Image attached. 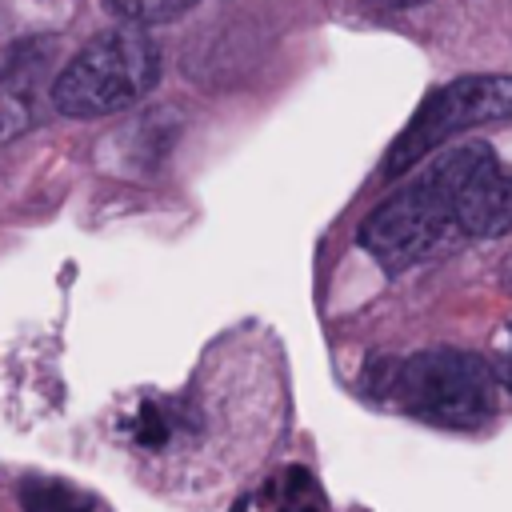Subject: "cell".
Masks as SVG:
<instances>
[{"instance_id":"cell-2","label":"cell","mask_w":512,"mask_h":512,"mask_svg":"<svg viewBox=\"0 0 512 512\" xmlns=\"http://www.w3.org/2000/svg\"><path fill=\"white\" fill-rule=\"evenodd\" d=\"M160 80V48L144 28L92 36L52 80V104L72 120L124 112Z\"/></svg>"},{"instance_id":"cell-12","label":"cell","mask_w":512,"mask_h":512,"mask_svg":"<svg viewBox=\"0 0 512 512\" xmlns=\"http://www.w3.org/2000/svg\"><path fill=\"white\" fill-rule=\"evenodd\" d=\"M504 384L512 392V328H508V356H504Z\"/></svg>"},{"instance_id":"cell-9","label":"cell","mask_w":512,"mask_h":512,"mask_svg":"<svg viewBox=\"0 0 512 512\" xmlns=\"http://www.w3.org/2000/svg\"><path fill=\"white\" fill-rule=\"evenodd\" d=\"M196 4L200 0H108V8L116 16H124L132 28H140V24H168V20L184 16V12H192Z\"/></svg>"},{"instance_id":"cell-1","label":"cell","mask_w":512,"mask_h":512,"mask_svg":"<svg viewBox=\"0 0 512 512\" xmlns=\"http://www.w3.org/2000/svg\"><path fill=\"white\" fill-rule=\"evenodd\" d=\"M376 396L416 412L432 424L472 428L496 412V376L492 368L464 348H428L408 360L376 368Z\"/></svg>"},{"instance_id":"cell-3","label":"cell","mask_w":512,"mask_h":512,"mask_svg":"<svg viewBox=\"0 0 512 512\" xmlns=\"http://www.w3.org/2000/svg\"><path fill=\"white\" fill-rule=\"evenodd\" d=\"M448 232L452 220V172L448 156H432L404 188H396L384 204H376L360 224V248L388 272H400L424 260Z\"/></svg>"},{"instance_id":"cell-6","label":"cell","mask_w":512,"mask_h":512,"mask_svg":"<svg viewBox=\"0 0 512 512\" xmlns=\"http://www.w3.org/2000/svg\"><path fill=\"white\" fill-rule=\"evenodd\" d=\"M260 512H328V496L308 468L288 464L284 472H276L264 484Z\"/></svg>"},{"instance_id":"cell-4","label":"cell","mask_w":512,"mask_h":512,"mask_svg":"<svg viewBox=\"0 0 512 512\" xmlns=\"http://www.w3.org/2000/svg\"><path fill=\"white\" fill-rule=\"evenodd\" d=\"M500 120H512V76L508 72L456 76L416 108V116L396 136L384 160V176H400L416 168L424 156H432L444 140L472 132L480 124H500Z\"/></svg>"},{"instance_id":"cell-10","label":"cell","mask_w":512,"mask_h":512,"mask_svg":"<svg viewBox=\"0 0 512 512\" xmlns=\"http://www.w3.org/2000/svg\"><path fill=\"white\" fill-rule=\"evenodd\" d=\"M176 432V416H172V408H164V404H144L140 412H136V420H132V436L140 440V444H164L168 436Z\"/></svg>"},{"instance_id":"cell-8","label":"cell","mask_w":512,"mask_h":512,"mask_svg":"<svg viewBox=\"0 0 512 512\" xmlns=\"http://www.w3.org/2000/svg\"><path fill=\"white\" fill-rule=\"evenodd\" d=\"M24 512H104L92 496L72 492L56 480H32L24 484Z\"/></svg>"},{"instance_id":"cell-7","label":"cell","mask_w":512,"mask_h":512,"mask_svg":"<svg viewBox=\"0 0 512 512\" xmlns=\"http://www.w3.org/2000/svg\"><path fill=\"white\" fill-rule=\"evenodd\" d=\"M36 76H40V64H24L20 56H12L8 72L0 76V144L20 136L32 124Z\"/></svg>"},{"instance_id":"cell-11","label":"cell","mask_w":512,"mask_h":512,"mask_svg":"<svg viewBox=\"0 0 512 512\" xmlns=\"http://www.w3.org/2000/svg\"><path fill=\"white\" fill-rule=\"evenodd\" d=\"M360 4H372V8H416L424 0H360Z\"/></svg>"},{"instance_id":"cell-5","label":"cell","mask_w":512,"mask_h":512,"mask_svg":"<svg viewBox=\"0 0 512 512\" xmlns=\"http://www.w3.org/2000/svg\"><path fill=\"white\" fill-rule=\"evenodd\" d=\"M452 172V220L456 232L488 240L512 228V168L488 144L448 148Z\"/></svg>"}]
</instances>
